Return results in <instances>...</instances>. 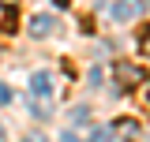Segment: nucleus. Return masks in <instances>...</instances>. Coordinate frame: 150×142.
<instances>
[{
    "instance_id": "obj_1",
    "label": "nucleus",
    "mask_w": 150,
    "mask_h": 142,
    "mask_svg": "<svg viewBox=\"0 0 150 142\" xmlns=\"http://www.w3.org/2000/svg\"><path fill=\"white\" fill-rule=\"evenodd\" d=\"M112 75H116V86H120V90H135V86L146 82V71L135 67V64H128V60H120V64L112 67Z\"/></svg>"
},
{
    "instance_id": "obj_2",
    "label": "nucleus",
    "mask_w": 150,
    "mask_h": 142,
    "mask_svg": "<svg viewBox=\"0 0 150 142\" xmlns=\"http://www.w3.org/2000/svg\"><path fill=\"white\" fill-rule=\"evenodd\" d=\"M143 8H146L143 0H116L109 15L116 19V22H131V19H139V15H143Z\"/></svg>"
},
{
    "instance_id": "obj_3",
    "label": "nucleus",
    "mask_w": 150,
    "mask_h": 142,
    "mask_svg": "<svg viewBox=\"0 0 150 142\" xmlns=\"http://www.w3.org/2000/svg\"><path fill=\"white\" fill-rule=\"evenodd\" d=\"M109 131H112V135H120L124 142H135V138H139V124H135L131 116H120V120H116Z\"/></svg>"
},
{
    "instance_id": "obj_4",
    "label": "nucleus",
    "mask_w": 150,
    "mask_h": 142,
    "mask_svg": "<svg viewBox=\"0 0 150 142\" xmlns=\"http://www.w3.org/2000/svg\"><path fill=\"white\" fill-rule=\"evenodd\" d=\"M53 26H56V22H53V15H34V19H30V34H34V37L53 34Z\"/></svg>"
},
{
    "instance_id": "obj_5",
    "label": "nucleus",
    "mask_w": 150,
    "mask_h": 142,
    "mask_svg": "<svg viewBox=\"0 0 150 142\" xmlns=\"http://www.w3.org/2000/svg\"><path fill=\"white\" fill-rule=\"evenodd\" d=\"M30 90H34L38 97H49V93H53V82H49V75H45V71L30 75Z\"/></svg>"
},
{
    "instance_id": "obj_6",
    "label": "nucleus",
    "mask_w": 150,
    "mask_h": 142,
    "mask_svg": "<svg viewBox=\"0 0 150 142\" xmlns=\"http://www.w3.org/2000/svg\"><path fill=\"white\" fill-rule=\"evenodd\" d=\"M139 49L150 56V26H143V34H139Z\"/></svg>"
},
{
    "instance_id": "obj_7",
    "label": "nucleus",
    "mask_w": 150,
    "mask_h": 142,
    "mask_svg": "<svg viewBox=\"0 0 150 142\" xmlns=\"http://www.w3.org/2000/svg\"><path fill=\"white\" fill-rule=\"evenodd\" d=\"M11 97H15V93H11V86H4V82H0V105H8Z\"/></svg>"
},
{
    "instance_id": "obj_8",
    "label": "nucleus",
    "mask_w": 150,
    "mask_h": 142,
    "mask_svg": "<svg viewBox=\"0 0 150 142\" xmlns=\"http://www.w3.org/2000/svg\"><path fill=\"white\" fill-rule=\"evenodd\" d=\"M15 4H19V0H0V8H15Z\"/></svg>"
},
{
    "instance_id": "obj_9",
    "label": "nucleus",
    "mask_w": 150,
    "mask_h": 142,
    "mask_svg": "<svg viewBox=\"0 0 150 142\" xmlns=\"http://www.w3.org/2000/svg\"><path fill=\"white\" fill-rule=\"evenodd\" d=\"M0 142H4V124H0Z\"/></svg>"
},
{
    "instance_id": "obj_10",
    "label": "nucleus",
    "mask_w": 150,
    "mask_h": 142,
    "mask_svg": "<svg viewBox=\"0 0 150 142\" xmlns=\"http://www.w3.org/2000/svg\"><path fill=\"white\" fill-rule=\"evenodd\" d=\"M26 142H41V138H34V135H30V138H26Z\"/></svg>"
}]
</instances>
